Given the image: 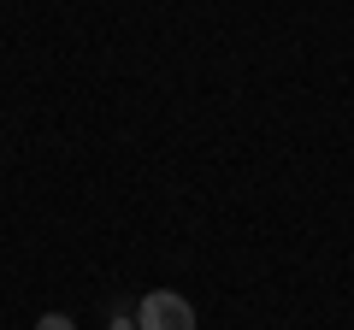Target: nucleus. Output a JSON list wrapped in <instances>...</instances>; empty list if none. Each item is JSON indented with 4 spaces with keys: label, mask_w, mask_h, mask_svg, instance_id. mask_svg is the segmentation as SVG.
Here are the masks:
<instances>
[{
    "label": "nucleus",
    "mask_w": 354,
    "mask_h": 330,
    "mask_svg": "<svg viewBox=\"0 0 354 330\" xmlns=\"http://www.w3.org/2000/svg\"><path fill=\"white\" fill-rule=\"evenodd\" d=\"M136 330H195V307L177 289H148L136 307Z\"/></svg>",
    "instance_id": "f257e3e1"
},
{
    "label": "nucleus",
    "mask_w": 354,
    "mask_h": 330,
    "mask_svg": "<svg viewBox=\"0 0 354 330\" xmlns=\"http://www.w3.org/2000/svg\"><path fill=\"white\" fill-rule=\"evenodd\" d=\"M36 330H77V324H71L65 313H41V318H36Z\"/></svg>",
    "instance_id": "f03ea898"
},
{
    "label": "nucleus",
    "mask_w": 354,
    "mask_h": 330,
    "mask_svg": "<svg viewBox=\"0 0 354 330\" xmlns=\"http://www.w3.org/2000/svg\"><path fill=\"white\" fill-rule=\"evenodd\" d=\"M113 330H136V318H130V313H118V318H113Z\"/></svg>",
    "instance_id": "7ed1b4c3"
}]
</instances>
